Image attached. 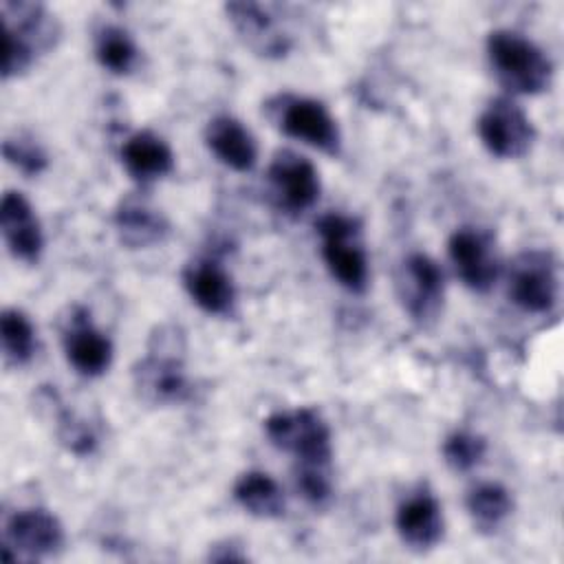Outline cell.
I'll use <instances>...</instances> for the list:
<instances>
[{
    "instance_id": "cell-25",
    "label": "cell",
    "mask_w": 564,
    "mask_h": 564,
    "mask_svg": "<svg viewBox=\"0 0 564 564\" xmlns=\"http://www.w3.org/2000/svg\"><path fill=\"white\" fill-rule=\"evenodd\" d=\"M443 460L447 463L449 469L454 471H471L474 467H478L487 454V443L482 436L474 434V432H452L443 447Z\"/></svg>"
},
{
    "instance_id": "cell-23",
    "label": "cell",
    "mask_w": 564,
    "mask_h": 564,
    "mask_svg": "<svg viewBox=\"0 0 564 564\" xmlns=\"http://www.w3.org/2000/svg\"><path fill=\"white\" fill-rule=\"evenodd\" d=\"M95 57L101 68L112 75H128L134 70L139 59V48L130 33L121 26L108 24L97 31Z\"/></svg>"
},
{
    "instance_id": "cell-12",
    "label": "cell",
    "mask_w": 564,
    "mask_h": 564,
    "mask_svg": "<svg viewBox=\"0 0 564 564\" xmlns=\"http://www.w3.org/2000/svg\"><path fill=\"white\" fill-rule=\"evenodd\" d=\"M447 253L460 282L476 291L487 293L500 273V262L491 236L476 227H460L449 236Z\"/></svg>"
},
{
    "instance_id": "cell-15",
    "label": "cell",
    "mask_w": 564,
    "mask_h": 564,
    "mask_svg": "<svg viewBox=\"0 0 564 564\" xmlns=\"http://www.w3.org/2000/svg\"><path fill=\"white\" fill-rule=\"evenodd\" d=\"M0 227L9 253L26 264H35L44 249L42 225L31 203L20 192H4L0 203Z\"/></svg>"
},
{
    "instance_id": "cell-22",
    "label": "cell",
    "mask_w": 564,
    "mask_h": 564,
    "mask_svg": "<svg viewBox=\"0 0 564 564\" xmlns=\"http://www.w3.org/2000/svg\"><path fill=\"white\" fill-rule=\"evenodd\" d=\"M467 513L480 533H496L513 511V498L500 482H480L465 498Z\"/></svg>"
},
{
    "instance_id": "cell-5",
    "label": "cell",
    "mask_w": 564,
    "mask_h": 564,
    "mask_svg": "<svg viewBox=\"0 0 564 564\" xmlns=\"http://www.w3.org/2000/svg\"><path fill=\"white\" fill-rule=\"evenodd\" d=\"M264 434L273 447L291 454L295 465L330 467V430L319 412L311 408L275 412L264 421Z\"/></svg>"
},
{
    "instance_id": "cell-14",
    "label": "cell",
    "mask_w": 564,
    "mask_h": 564,
    "mask_svg": "<svg viewBox=\"0 0 564 564\" xmlns=\"http://www.w3.org/2000/svg\"><path fill=\"white\" fill-rule=\"evenodd\" d=\"M394 527L401 542L412 551H430L443 540V509L427 489L408 494L397 507Z\"/></svg>"
},
{
    "instance_id": "cell-4",
    "label": "cell",
    "mask_w": 564,
    "mask_h": 564,
    "mask_svg": "<svg viewBox=\"0 0 564 564\" xmlns=\"http://www.w3.org/2000/svg\"><path fill=\"white\" fill-rule=\"evenodd\" d=\"M322 238V258L333 280L350 293H364L368 286V258L361 245V227L352 216L324 214L315 223Z\"/></svg>"
},
{
    "instance_id": "cell-6",
    "label": "cell",
    "mask_w": 564,
    "mask_h": 564,
    "mask_svg": "<svg viewBox=\"0 0 564 564\" xmlns=\"http://www.w3.org/2000/svg\"><path fill=\"white\" fill-rule=\"evenodd\" d=\"M273 110V119L278 128L295 139L302 141L324 154L337 156L341 150V134L337 128L335 117L328 108L311 97H295V95H280L269 104Z\"/></svg>"
},
{
    "instance_id": "cell-16",
    "label": "cell",
    "mask_w": 564,
    "mask_h": 564,
    "mask_svg": "<svg viewBox=\"0 0 564 564\" xmlns=\"http://www.w3.org/2000/svg\"><path fill=\"white\" fill-rule=\"evenodd\" d=\"M229 22L242 42L264 55V57H282L291 48V37L275 24L271 9L260 2H229L225 4Z\"/></svg>"
},
{
    "instance_id": "cell-29",
    "label": "cell",
    "mask_w": 564,
    "mask_h": 564,
    "mask_svg": "<svg viewBox=\"0 0 564 564\" xmlns=\"http://www.w3.org/2000/svg\"><path fill=\"white\" fill-rule=\"evenodd\" d=\"M238 546H234L231 542H225V544H216L214 546V551H209V560H214V562H242V560H247V555L245 553H240V551H236Z\"/></svg>"
},
{
    "instance_id": "cell-11",
    "label": "cell",
    "mask_w": 564,
    "mask_h": 564,
    "mask_svg": "<svg viewBox=\"0 0 564 564\" xmlns=\"http://www.w3.org/2000/svg\"><path fill=\"white\" fill-rule=\"evenodd\" d=\"M267 178L278 205L291 214L311 209L322 192L315 165L293 150H278L273 154Z\"/></svg>"
},
{
    "instance_id": "cell-10",
    "label": "cell",
    "mask_w": 564,
    "mask_h": 564,
    "mask_svg": "<svg viewBox=\"0 0 564 564\" xmlns=\"http://www.w3.org/2000/svg\"><path fill=\"white\" fill-rule=\"evenodd\" d=\"M476 128L487 152L505 161L522 159L535 141V128L531 119L509 97L491 99L480 112Z\"/></svg>"
},
{
    "instance_id": "cell-1",
    "label": "cell",
    "mask_w": 564,
    "mask_h": 564,
    "mask_svg": "<svg viewBox=\"0 0 564 564\" xmlns=\"http://www.w3.org/2000/svg\"><path fill=\"white\" fill-rule=\"evenodd\" d=\"M132 386L150 405H176L189 399L185 372V335L174 324H161L148 339L145 355L132 368Z\"/></svg>"
},
{
    "instance_id": "cell-8",
    "label": "cell",
    "mask_w": 564,
    "mask_h": 564,
    "mask_svg": "<svg viewBox=\"0 0 564 564\" xmlns=\"http://www.w3.org/2000/svg\"><path fill=\"white\" fill-rule=\"evenodd\" d=\"M397 295L412 322L419 326L434 324L445 297L441 267L425 253H410L397 271Z\"/></svg>"
},
{
    "instance_id": "cell-18",
    "label": "cell",
    "mask_w": 564,
    "mask_h": 564,
    "mask_svg": "<svg viewBox=\"0 0 564 564\" xmlns=\"http://www.w3.org/2000/svg\"><path fill=\"white\" fill-rule=\"evenodd\" d=\"M205 145L227 167L236 172H251L258 161V145L253 134L229 115H218L205 126Z\"/></svg>"
},
{
    "instance_id": "cell-13",
    "label": "cell",
    "mask_w": 564,
    "mask_h": 564,
    "mask_svg": "<svg viewBox=\"0 0 564 564\" xmlns=\"http://www.w3.org/2000/svg\"><path fill=\"white\" fill-rule=\"evenodd\" d=\"M62 346L66 361L84 377H99L112 364L110 339L93 324L90 313L75 306L62 328Z\"/></svg>"
},
{
    "instance_id": "cell-7",
    "label": "cell",
    "mask_w": 564,
    "mask_h": 564,
    "mask_svg": "<svg viewBox=\"0 0 564 564\" xmlns=\"http://www.w3.org/2000/svg\"><path fill=\"white\" fill-rule=\"evenodd\" d=\"M64 546V527L46 509H20L11 513L2 529L4 562L53 557Z\"/></svg>"
},
{
    "instance_id": "cell-3",
    "label": "cell",
    "mask_w": 564,
    "mask_h": 564,
    "mask_svg": "<svg viewBox=\"0 0 564 564\" xmlns=\"http://www.w3.org/2000/svg\"><path fill=\"white\" fill-rule=\"evenodd\" d=\"M487 57L496 79L513 95H540L549 90L553 64L529 37L498 29L487 37Z\"/></svg>"
},
{
    "instance_id": "cell-19",
    "label": "cell",
    "mask_w": 564,
    "mask_h": 564,
    "mask_svg": "<svg viewBox=\"0 0 564 564\" xmlns=\"http://www.w3.org/2000/svg\"><path fill=\"white\" fill-rule=\"evenodd\" d=\"M121 163L134 183L150 185L174 170V152L159 134L139 130L123 141Z\"/></svg>"
},
{
    "instance_id": "cell-26",
    "label": "cell",
    "mask_w": 564,
    "mask_h": 564,
    "mask_svg": "<svg viewBox=\"0 0 564 564\" xmlns=\"http://www.w3.org/2000/svg\"><path fill=\"white\" fill-rule=\"evenodd\" d=\"M2 154H4L7 163H11L24 176H37L48 165V156H46L44 148L33 137L22 134V132L4 139Z\"/></svg>"
},
{
    "instance_id": "cell-21",
    "label": "cell",
    "mask_w": 564,
    "mask_h": 564,
    "mask_svg": "<svg viewBox=\"0 0 564 564\" xmlns=\"http://www.w3.org/2000/svg\"><path fill=\"white\" fill-rule=\"evenodd\" d=\"M234 500L253 518L275 520L284 516L286 500L282 487L264 471L251 469L234 482Z\"/></svg>"
},
{
    "instance_id": "cell-2",
    "label": "cell",
    "mask_w": 564,
    "mask_h": 564,
    "mask_svg": "<svg viewBox=\"0 0 564 564\" xmlns=\"http://www.w3.org/2000/svg\"><path fill=\"white\" fill-rule=\"evenodd\" d=\"M2 77L24 75L40 55L48 53L59 40L55 15L40 2L2 0Z\"/></svg>"
},
{
    "instance_id": "cell-28",
    "label": "cell",
    "mask_w": 564,
    "mask_h": 564,
    "mask_svg": "<svg viewBox=\"0 0 564 564\" xmlns=\"http://www.w3.org/2000/svg\"><path fill=\"white\" fill-rule=\"evenodd\" d=\"M57 438L66 445L68 452L77 456H88L97 447V436L93 427L68 410H62L57 414Z\"/></svg>"
},
{
    "instance_id": "cell-17",
    "label": "cell",
    "mask_w": 564,
    "mask_h": 564,
    "mask_svg": "<svg viewBox=\"0 0 564 564\" xmlns=\"http://www.w3.org/2000/svg\"><path fill=\"white\" fill-rule=\"evenodd\" d=\"M183 284L192 302L209 315H227L236 302L231 275L212 258L189 262L183 271Z\"/></svg>"
},
{
    "instance_id": "cell-24",
    "label": "cell",
    "mask_w": 564,
    "mask_h": 564,
    "mask_svg": "<svg viewBox=\"0 0 564 564\" xmlns=\"http://www.w3.org/2000/svg\"><path fill=\"white\" fill-rule=\"evenodd\" d=\"M0 339L4 359L13 366H24L37 350L33 322L18 308H4L0 315Z\"/></svg>"
},
{
    "instance_id": "cell-20",
    "label": "cell",
    "mask_w": 564,
    "mask_h": 564,
    "mask_svg": "<svg viewBox=\"0 0 564 564\" xmlns=\"http://www.w3.org/2000/svg\"><path fill=\"white\" fill-rule=\"evenodd\" d=\"M115 229L119 240L130 249H143L161 242L167 231V218L139 196H128L115 212Z\"/></svg>"
},
{
    "instance_id": "cell-9",
    "label": "cell",
    "mask_w": 564,
    "mask_h": 564,
    "mask_svg": "<svg viewBox=\"0 0 564 564\" xmlns=\"http://www.w3.org/2000/svg\"><path fill=\"white\" fill-rule=\"evenodd\" d=\"M509 300L524 313H549L557 300V264L544 249H529L513 258L507 275Z\"/></svg>"
},
{
    "instance_id": "cell-27",
    "label": "cell",
    "mask_w": 564,
    "mask_h": 564,
    "mask_svg": "<svg viewBox=\"0 0 564 564\" xmlns=\"http://www.w3.org/2000/svg\"><path fill=\"white\" fill-rule=\"evenodd\" d=\"M295 489L300 496L322 509L330 502L333 498V478H330V467H313V465H295Z\"/></svg>"
}]
</instances>
